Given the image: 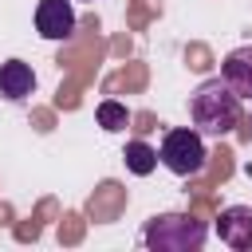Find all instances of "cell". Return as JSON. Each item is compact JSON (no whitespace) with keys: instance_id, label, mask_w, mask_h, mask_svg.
Instances as JSON below:
<instances>
[{"instance_id":"1","label":"cell","mask_w":252,"mask_h":252,"mask_svg":"<svg viewBox=\"0 0 252 252\" xmlns=\"http://www.w3.org/2000/svg\"><path fill=\"white\" fill-rule=\"evenodd\" d=\"M189 118L197 126V134H228L240 122V98L228 91L224 79H205L193 98H189Z\"/></svg>"},{"instance_id":"2","label":"cell","mask_w":252,"mask_h":252,"mask_svg":"<svg viewBox=\"0 0 252 252\" xmlns=\"http://www.w3.org/2000/svg\"><path fill=\"white\" fill-rule=\"evenodd\" d=\"M205 236H209V228L193 213H161V217H150V224L142 232L146 248H154V252H197L205 244Z\"/></svg>"},{"instance_id":"3","label":"cell","mask_w":252,"mask_h":252,"mask_svg":"<svg viewBox=\"0 0 252 252\" xmlns=\"http://www.w3.org/2000/svg\"><path fill=\"white\" fill-rule=\"evenodd\" d=\"M158 158H161V165H165L169 173H177V177H193V173H201L205 161H209L205 142H201L197 130H165Z\"/></svg>"},{"instance_id":"4","label":"cell","mask_w":252,"mask_h":252,"mask_svg":"<svg viewBox=\"0 0 252 252\" xmlns=\"http://www.w3.org/2000/svg\"><path fill=\"white\" fill-rule=\"evenodd\" d=\"M217 236L220 244H228L232 252H248L252 248V209L248 205H228L217 213Z\"/></svg>"},{"instance_id":"5","label":"cell","mask_w":252,"mask_h":252,"mask_svg":"<svg viewBox=\"0 0 252 252\" xmlns=\"http://www.w3.org/2000/svg\"><path fill=\"white\" fill-rule=\"evenodd\" d=\"M35 32L43 39H71L75 35L71 0H39L35 4Z\"/></svg>"},{"instance_id":"6","label":"cell","mask_w":252,"mask_h":252,"mask_svg":"<svg viewBox=\"0 0 252 252\" xmlns=\"http://www.w3.org/2000/svg\"><path fill=\"white\" fill-rule=\"evenodd\" d=\"M220 79L236 98H252V47H236L220 63Z\"/></svg>"},{"instance_id":"7","label":"cell","mask_w":252,"mask_h":252,"mask_svg":"<svg viewBox=\"0 0 252 252\" xmlns=\"http://www.w3.org/2000/svg\"><path fill=\"white\" fill-rule=\"evenodd\" d=\"M32 91H35V71H32L24 59H8V63H0V98H8V102H24Z\"/></svg>"},{"instance_id":"8","label":"cell","mask_w":252,"mask_h":252,"mask_svg":"<svg viewBox=\"0 0 252 252\" xmlns=\"http://www.w3.org/2000/svg\"><path fill=\"white\" fill-rule=\"evenodd\" d=\"M126 205V189L118 185V181H102L98 189H94V197H91V205H87V217L91 220H114L118 217V209Z\"/></svg>"},{"instance_id":"9","label":"cell","mask_w":252,"mask_h":252,"mask_svg":"<svg viewBox=\"0 0 252 252\" xmlns=\"http://www.w3.org/2000/svg\"><path fill=\"white\" fill-rule=\"evenodd\" d=\"M126 169L130 173H138V177H146V173H154L158 169V150H150L142 138H134V142H126Z\"/></svg>"},{"instance_id":"10","label":"cell","mask_w":252,"mask_h":252,"mask_svg":"<svg viewBox=\"0 0 252 252\" xmlns=\"http://www.w3.org/2000/svg\"><path fill=\"white\" fill-rule=\"evenodd\" d=\"M94 114H98V126H102V130H110V134L126 130V122H130V110H126L122 102H114V98H102Z\"/></svg>"},{"instance_id":"11","label":"cell","mask_w":252,"mask_h":252,"mask_svg":"<svg viewBox=\"0 0 252 252\" xmlns=\"http://www.w3.org/2000/svg\"><path fill=\"white\" fill-rule=\"evenodd\" d=\"M142 83H146V71H142V67L134 63L130 71H118V75H114V79H110L106 87H110V91H118V87H142Z\"/></svg>"},{"instance_id":"12","label":"cell","mask_w":252,"mask_h":252,"mask_svg":"<svg viewBox=\"0 0 252 252\" xmlns=\"http://www.w3.org/2000/svg\"><path fill=\"white\" fill-rule=\"evenodd\" d=\"M83 236V217H75V213H67L63 217V224H59V240H67V244H75Z\"/></svg>"},{"instance_id":"13","label":"cell","mask_w":252,"mask_h":252,"mask_svg":"<svg viewBox=\"0 0 252 252\" xmlns=\"http://www.w3.org/2000/svg\"><path fill=\"white\" fill-rule=\"evenodd\" d=\"M189 59H193V63H189L193 71H209V67H213V63H209V51H205V47H189Z\"/></svg>"},{"instance_id":"14","label":"cell","mask_w":252,"mask_h":252,"mask_svg":"<svg viewBox=\"0 0 252 252\" xmlns=\"http://www.w3.org/2000/svg\"><path fill=\"white\" fill-rule=\"evenodd\" d=\"M134 122H138V126H134L138 134H146V130H154V114H138Z\"/></svg>"},{"instance_id":"15","label":"cell","mask_w":252,"mask_h":252,"mask_svg":"<svg viewBox=\"0 0 252 252\" xmlns=\"http://www.w3.org/2000/svg\"><path fill=\"white\" fill-rule=\"evenodd\" d=\"M35 122H39V130H51V114H47V110H39V114H35Z\"/></svg>"},{"instance_id":"16","label":"cell","mask_w":252,"mask_h":252,"mask_svg":"<svg viewBox=\"0 0 252 252\" xmlns=\"http://www.w3.org/2000/svg\"><path fill=\"white\" fill-rule=\"evenodd\" d=\"M8 220H12V209H8V205H0V224H8Z\"/></svg>"},{"instance_id":"17","label":"cell","mask_w":252,"mask_h":252,"mask_svg":"<svg viewBox=\"0 0 252 252\" xmlns=\"http://www.w3.org/2000/svg\"><path fill=\"white\" fill-rule=\"evenodd\" d=\"M248 126H252V118H248Z\"/></svg>"}]
</instances>
